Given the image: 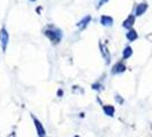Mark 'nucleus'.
I'll return each instance as SVG.
<instances>
[{
	"label": "nucleus",
	"mask_w": 152,
	"mask_h": 137,
	"mask_svg": "<svg viewBox=\"0 0 152 137\" xmlns=\"http://www.w3.org/2000/svg\"><path fill=\"white\" fill-rule=\"evenodd\" d=\"M33 121H34V126H36V129H37V133H38V136L45 137L46 135L45 128L42 127V125L40 123V121H39L38 119H36V118H33Z\"/></svg>",
	"instance_id": "3"
},
{
	"label": "nucleus",
	"mask_w": 152,
	"mask_h": 137,
	"mask_svg": "<svg viewBox=\"0 0 152 137\" xmlns=\"http://www.w3.org/2000/svg\"><path fill=\"white\" fill-rule=\"evenodd\" d=\"M127 39L130 40V41H134L135 39H137V33L136 31L130 30L129 32H127Z\"/></svg>",
	"instance_id": "11"
},
{
	"label": "nucleus",
	"mask_w": 152,
	"mask_h": 137,
	"mask_svg": "<svg viewBox=\"0 0 152 137\" xmlns=\"http://www.w3.org/2000/svg\"><path fill=\"white\" fill-rule=\"evenodd\" d=\"M45 34L50 39V41H53L55 44L60 42L62 38V33L60 30H46Z\"/></svg>",
	"instance_id": "1"
},
{
	"label": "nucleus",
	"mask_w": 152,
	"mask_h": 137,
	"mask_svg": "<svg viewBox=\"0 0 152 137\" xmlns=\"http://www.w3.org/2000/svg\"><path fill=\"white\" fill-rule=\"evenodd\" d=\"M134 22H135L134 16H129V17L124 22V26H125V28H127V29H130V28L134 25Z\"/></svg>",
	"instance_id": "7"
},
{
	"label": "nucleus",
	"mask_w": 152,
	"mask_h": 137,
	"mask_svg": "<svg viewBox=\"0 0 152 137\" xmlns=\"http://www.w3.org/2000/svg\"><path fill=\"white\" fill-rule=\"evenodd\" d=\"M99 47H101V49H102V50H101V52H102V55H103V56H104V58L107 60V62H110V55H109V53H107V47H105L104 45H101Z\"/></svg>",
	"instance_id": "9"
},
{
	"label": "nucleus",
	"mask_w": 152,
	"mask_h": 137,
	"mask_svg": "<svg viewBox=\"0 0 152 137\" xmlns=\"http://www.w3.org/2000/svg\"><path fill=\"white\" fill-rule=\"evenodd\" d=\"M9 137H15V134H14V133H13V134H10V136Z\"/></svg>",
	"instance_id": "14"
},
{
	"label": "nucleus",
	"mask_w": 152,
	"mask_h": 137,
	"mask_svg": "<svg viewBox=\"0 0 152 137\" xmlns=\"http://www.w3.org/2000/svg\"><path fill=\"white\" fill-rule=\"evenodd\" d=\"M132 53H133L132 48H130V47H126L125 50H124V58H128V57H130Z\"/></svg>",
	"instance_id": "12"
},
{
	"label": "nucleus",
	"mask_w": 152,
	"mask_h": 137,
	"mask_svg": "<svg viewBox=\"0 0 152 137\" xmlns=\"http://www.w3.org/2000/svg\"><path fill=\"white\" fill-rule=\"evenodd\" d=\"M31 1H36V0H31Z\"/></svg>",
	"instance_id": "15"
},
{
	"label": "nucleus",
	"mask_w": 152,
	"mask_h": 137,
	"mask_svg": "<svg viewBox=\"0 0 152 137\" xmlns=\"http://www.w3.org/2000/svg\"><path fill=\"white\" fill-rule=\"evenodd\" d=\"M91 16H86L84 20H83V21H80V22L78 23V26H79V28H81V29H84L85 26H86L88 23L91 22Z\"/></svg>",
	"instance_id": "8"
},
{
	"label": "nucleus",
	"mask_w": 152,
	"mask_h": 137,
	"mask_svg": "<svg viewBox=\"0 0 152 137\" xmlns=\"http://www.w3.org/2000/svg\"><path fill=\"white\" fill-rule=\"evenodd\" d=\"M75 137H79V136H75Z\"/></svg>",
	"instance_id": "16"
},
{
	"label": "nucleus",
	"mask_w": 152,
	"mask_h": 137,
	"mask_svg": "<svg viewBox=\"0 0 152 137\" xmlns=\"http://www.w3.org/2000/svg\"><path fill=\"white\" fill-rule=\"evenodd\" d=\"M148 9V5L146 4H140V5H137L136 7V10H135V15L136 16H141L143 13H144L145 10Z\"/></svg>",
	"instance_id": "4"
},
{
	"label": "nucleus",
	"mask_w": 152,
	"mask_h": 137,
	"mask_svg": "<svg viewBox=\"0 0 152 137\" xmlns=\"http://www.w3.org/2000/svg\"><path fill=\"white\" fill-rule=\"evenodd\" d=\"M8 41H9L8 32L6 31V29H1V31H0V42H1V47H2V50H4V52L6 50Z\"/></svg>",
	"instance_id": "2"
},
{
	"label": "nucleus",
	"mask_w": 152,
	"mask_h": 137,
	"mask_svg": "<svg viewBox=\"0 0 152 137\" xmlns=\"http://www.w3.org/2000/svg\"><path fill=\"white\" fill-rule=\"evenodd\" d=\"M107 0H99V5H97V7H101V6H102L104 2H107Z\"/></svg>",
	"instance_id": "13"
},
{
	"label": "nucleus",
	"mask_w": 152,
	"mask_h": 137,
	"mask_svg": "<svg viewBox=\"0 0 152 137\" xmlns=\"http://www.w3.org/2000/svg\"><path fill=\"white\" fill-rule=\"evenodd\" d=\"M126 70V66L122 64V63H118V64H115L113 66V68H112V73H121V72H124Z\"/></svg>",
	"instance_id": "6"
},
{
	"label": "nucleus",
	"mask_w": 152,
	"mask_h": 137,
	"mask_svg": "<svg viewBox=\"0 0 152 137\" xmlns=\"http://www.w3.org/2000/svg\"><path fill=\"white\" fill-rule=\"evenodd\" d=\"M101 23H102V25H104V26H111L112 23H113V20H112V17H110V16L104 15L101 17Z\"/></svg>",
	"instance_id": "5"
},
{
	"label": "nucleus",
	"mask_w": 152,
	"mask_h": 137,
	"mask_svg": "<svg viewBox=\"0 0 152 137\" xmlns=\"http://www.w3.org/2000/svg\"><path fill=\"white\" fill-rule=\"evenodd\" d=\"M104 112H105V114L107 115H110V117H113L114 114V107L111 106V105H107V106H104Z\"/></svg>",
	"instance_id": "10"
}]
</instances>
